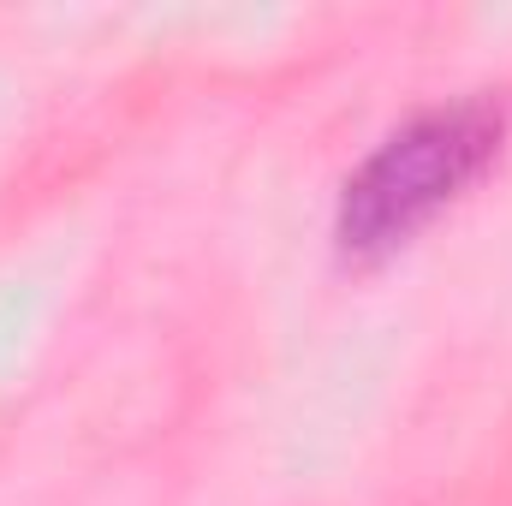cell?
<instances>
[{
  "label": "cell",
  "instance_id": "6da1fadb",
  "mask_svg": "<svg viewBox=\"0 0 512 506\" xmlns=\"http://www.w3.org/2000/svg\"><path fill=\"white\" fill-rule=\"evenodd\" d=\"M501 143H507V108L489 96H459L411 114L346 179L334 209L340 256L387 262L393 251H405L435 215H447L495 167Z\"/></svg>",
  "mask_w": 512,
  "mask_h": 506
}]
</instances>
